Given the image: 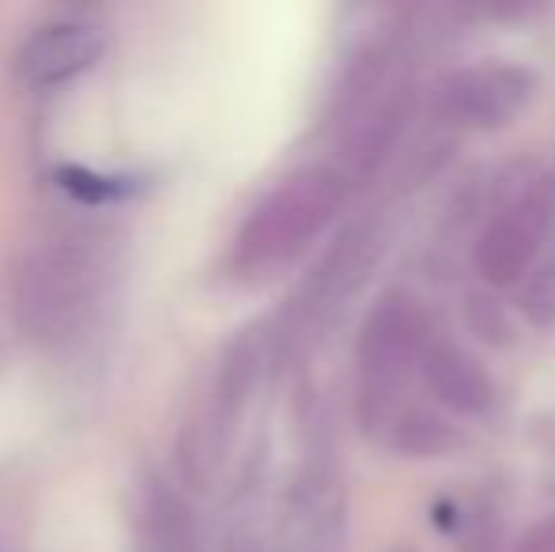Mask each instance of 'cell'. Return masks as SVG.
I'll list each match as a JSON object with an SVG mask.
<instances>
[{"label":"cell","instance_id":"cell-9","mask_svg":"<svg viewBox=\"0 0 555 552\" xmlns=\"http://www.w3.org/2000/svg\"><path fill=\"white\" fill-rule=\"evenodd\" d=\"M140 530H144L147 552H208L193 508L163 480L147 485L140 503Z\"/></svg>","mask_w":555,"mask_h":552},{"label":"cell","instance_id":"cell-2","mask_svg":"<svg viewBox=\"0 0 555 552\" xmlns=\"http://www.w3.org/2000/svg\"><path fill=\"white\" fill-rule=\"evenodd\" d=\"M348 197L344 170L314 163L276 182L242 220L231 246V269L242 280H264L310 251Z\"/></svg>","mask_w":555,"mask_h":552},{"label":"cell","instance_id":"cell-3","mask_svg":"<svg viewBox=\"0 0 555 552\" xmlns=\"http://www.w3.org/2000/svg\"><path fill=\"white\" fill-rule=\"evenodd\" d=\"M427 341L431 325L412 295L389 292L374 303L356 341V413L366 432L386 435L397 420L401 394L409 390L412 371H420Z\"/></svg>","mask_w":555,"mask_h":552},{"label":"cell","instance_id":"cell-11","mask_svg":"<svg viewBox=\"0 0 555 552\" xmlns=\"http://www.w3.org/2000/svg\"><path fill=\"white\" fill-rule=\"evenodd\" d=\"M57 182H61V190L73 193L83 205H106V201H117L121 193H129L125 178L95 175V170H88V167H61Z\"/></svg>","mask_w":555,"mask_h":552},{"label":"cell","instance_id":"cell-5","mask_svg":"<svg viewBox=\"0 0 555 552\" xmlns=\"http://www.w3.org/2000/svg\"><path fill=\"white\" fill-rule=\"evenodd\" d=\"M552 231V197L544 190H526L506 201L476 235L473 261L488 284H518L529 277L544 239Z\"/></svg>","mask_w":555,"mask_h":552},{"label":"cell","instance_id":"cell-6","mask_svg":"<svg viewBox=\"0 0 555 552\" xmlns=\"http://www.w3.org/2000/svg\"><path fill=\"white\" fill-rule=\"evenodd\" d=\"M382 246H386V235H382L378 220L351 223L330 251L322 254V261L310 269L307 284H302L299 299H295V314L302 322H310V318L325 314L340 299H348L359 287V280L366 277V269L378 261Z\"/></svg>","mask_w":555,"mask_h":552},{"label":"cell","instance_id":"cell-1","mask_svg":"<svg viewBox=\"0 0 555 552\" xmlns=\"http://www.w3.org/2000/svg\"><path fill=\"white\" fill-rule=\"evenodd\" d=\"M114 254L95 231H61L23 254L12 280V310L30 341L61 348L80 341L103 314Z\"/></svg>","mask_w":555,"mask_h":552},{"label":"cell","instance_id":"cell-8","mask_svg":"<svg viewBox=\"0 0 555 552\" xmlns=\"http://www.w3.org/2000/svg\"><path fill=\"white\" fill-rule=\"evenodd\" d=\"M420 375L435 394V401H442L457 416H480L495 401V383L483 371V363L457 341L439 337V333H431L424 356H420Z\"/></svg>","mask_w":555,"mask_h":552},{"label":"cell","instance_id":"cell-10","mask_svg":"<svg viewBox=\"0 0 555 552\" xmlns=\"http://www.w3.org/2000/svg\"><path fill=\"white\" fill-rule=\"evenodd\" d=\"M382 439L404 458H439L446 450L457 447L461 435L453 432L450 420H442L439 413H427V409H401Z\"/></svg>","mask_w":555,"mask_h":552},{"label":"cell","instance_id":"cell-14","mask_svg":"<svg viewBox=\"0 0 555 552\" xmlns=\"http://www.w3.org/2000/svg\"><path fill=\"white\" fill-rule=\"evenodd\" d=\"M518 552H555V518H544L541 526H533V530L521 538Z\"/></svg>","mask_w":555,"mask_h":552},{"label":"cell","instance_id":"cell-4","mask_svg":"<svg viewBox=\"0 0 555 552\" xmlns=\"http://www.w3.org/2000/svg\"><path fill=\"white\" fill-rule=\"evenodd\" d=\"M537 76L526 65H468L446 73L431 88L427 111L439 126L450 129H503L529 106Z\"/></svg>","mask_w":555,"mask_h":552},{"label":"cell","instance_id":"cell-13","mask_svg":"<svg viewBox=\"0 0 555 552\" xmlns=\"http://www.w3.org/2000/svg\"><path fill=\"white\" fill-rule=\"evenodd\" d=\"M468 322L480 333L483 341H495V345H506L511 341V322L499 314L495 299H483V295H473L468 299Z\"/></svg>","mask_w":555,"mask_h":552},{"label":"cell","instance_id":"cell-7","mask_svg":"<svg viewBox=\"0 0 555 552\" xmlns=\"http://www.w3.org/2000/svg\"><path fill=\"white\" fill-rule=\"evenodd\" d=\"M103 57V35L88 23L61 20L38 27L15 53V73L30 88H57L73 76L88 73Z\"/></svg>","mask_w":555,"mask_h":552},{"label":"cell","instance_id":"cell-12","mask_svg":"<svg viewBox=\"0 0 555 552\" xmlns=\"http://www.w3.org/2000/svg\"><path fill=\"white\" fill-rule=\"evenodd\" d=\"M518 310L529 318V325H537V330L555 325V261L526 277L521 295H518Z\"/></svg>","mask_w":555,"mask_h":552}]
</instances>
